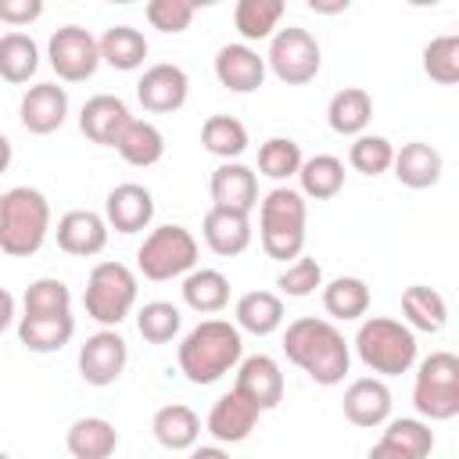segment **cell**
Instances as JSON below:
<instances>
[{"instance_id":"obj_1","label":"cell","mask_w":459,"mask_h":459,"mask_svg":"<svg viewBox=\"0 0 459 459\" xmlns=\"http://www.w3.org/2000/svg\"><path fill=\"white\" fill-rule=\"evenodd\" d=\"M283 351L298 369H305L323 387L341 384L348 377V366H351V351H348L344 333L330 319H316V316H301L287 326Z\"/></svg>"},{"instance_id":"obj_2","label":"cell","mask_w":459,"mask_h":459,"mask_svg":"<svg viewBox=\"0 0 459 459\" xmlns=\"http://www.w3.org/2000/svg\"><path fill=\"white\" fill-rule=\"evenodd\" d=\"M240 355H244L240 330L226 319H204L179 341L176 362H179V373L190 384L204 387V384L222 380L240 362Z\"/></svg>"},{"instance_id":"obj_3","label":"cell","mask_w":459,"mask_h":459,"mask_svg":"<svg viewBox=\"0 0 459 459\" xmlns=\"http://www.w3.org/2000/svg\"><path fill=\"white\" fill-rule=\"evenodd\" d=\"M305 222H308V208L298 190L290 186L269 190L258 204L262 251L276 262H294L305 251Z\"/></svg>"},{"instance_id":"obj_4","label":"cell","mask_w":459,"mask_h":459,"mask_svg":"<svg viewBox=\"0 0 459 459\" xmlns=\"http://www.w3.org/2000/svg\"><path fill=\"white\" fill-rule=\"evenodd\" d=\"M50 233V204L36 186H14L4 194L0 251L11 258H29L43 247Z\"/></svg>"},{"instance_id":"obj_5","label":"cell","mask_w":459,"mask_h":459,"mask_svg":"<svg viewBox=\"0 0 459 459\" xmlns=\"http://www.w3.org/2000/svg\"><path fill=\"white\" fill-rule=\"evenodd\" d=\"M355 351L366 369L380 377H398V373H409L416 362V333L398 319L369 316L355 333Z\"/></svg>"},{"instance_id":"obj_6","label":"cell","mask_w":459,"mask_h":459,"mask_svg":"<svg viewBox=\"0 0 459 459\" xmlns=\"http://www.w3.org/2000/svg\"><path fill=\"white\" fill-rule=\"evenodd\" d=\"M86 316L97 319L104 330H115L136 305V276L122 262H97L86 280L82 294Z\"/></svg>"},{"instance_id":"obj_7","label":"cell","mask_w":459,"mask_h":459,"mask_svg":"<svg viewBox=\"0 0 459 459\" xmlns=\"http://www.w3.org/2000/svg\"><path fill=\"white\" fill-rule=\"evenodd\" d=\"M194 265H197V240L186 226H176V222L151 230L136 247V269L154 283L186 276Z\"/></svg>"},{"instance_id":"obj_8","label":"cell","mask_w":459,"mask_h":459,"mask_svg":"<svg viewBox=\"0 0 459 459\" xmlns=\"http://www.w3.org/2000/svg\"><path fill=\"white\" fill-rule=\"evenodd\" d=\"M412 405L420 416L441 423L459 416V359L452 351H430L412 384Z\"/></svg>"},{"instance_id":"obj_9","label":"cell","mask_w":459,"mask_h":459,"mask_svg":"<svg viewBox=\"0 0 459 459\" xmlns=\"http://www.w3.org/2000/svg\"><path fill=\"white\" fill-rule=\"evenodd\" d=\"M323 65V50L316 43V36L308 29L287 25L276 29L269 39V54H265V68H273V75L287 86H305L319 75Z\"/></svg>"},{"instance_id":"obj_10","label":"cell","mask_w":459,"mask_h":459,"mask_svg":"<svg viewBox=\"0 0 459 459\" xmlns=\"http://www.w3.org/2000/svg\"><path fill=\"white\" fill-rule=\"evenodd\" d=\"M50 68L65 82H86L100 65V47L90 29L82 25H61L47 43Z\"/></svg>"},{"instance_id":"obj_11","label":"cell","mask_w":459,"mask_h":459,"mask_svg":"<svg viewBox=\"0 0 459 459\" xmlns=\"http://www.w3.org/2000/svg\"><path fill=\"white\" fill-rule=\"evenodd\" d=\"M129 362V344L118 330H97L79 348V377L90 387H108L122 377Z\"/></svg>"},{"instance_id":"obj_12","label":"cell","mask_w":459,"mask_h":459,"mask_svg":"<svg viewBox=\"0 0 459 459\" xmlns=\"http://www.w3.org/2000/svg\"><path fill=\"white\" fill-rule=\"evenodd\" d=\"M237 394H244L258 412L265 409H276L283 402V373H280V362L273 355H247L237 362V384H233Z\"/></svg>"},{"instance_id":"obj_13","label":"cell","mask_w":459,"mask_h":459,"mask_svg":"<svg viewBox=\"0 0 459 459\" xmlns=\"http://www.w3.org/2000/svg\"><path fill=\"white\" fill-rule=\"evenodd\" d=\"M186 93H190V79L179 65H151L140 82H136V100L143 104V111L151 115H169V111H179L186 104Z\"/></svg>"},{"instance_id":"obj_14","label":"cell","mask_w":459,"mask_h":459,"mask_svg":"<svg viewBox=\"0 0 459 459\" xmlns=\"http://www.w3.org/2000/svg\"><path fill=\"white\" fill-rule=\"evenodd\" d=\"M18 118H22V126L32 136H47V133L61 129L65 118H68V93H65V86H57V82L29 86L22 104H18Z\"/></svg>"},{"instance_id":"obj_15","label":"cell","mask_w":459,"mask_h":459,"mask_svg":"<svg viewBox=\"0 0 459 459\" xmlns=\"http://www.w3.org/2000/svg\"><path fill=\"white\" fill-rule=\"evenodd\" d=\"M57 247L75 258H93L108 247V222L90 208H72L57 219Z\"/></svg>"},{"instance_id":"obj_16","label":"cell","mask_w":459,"mask_h":459,"mask_svg":"<svg viewBox=\"0 0 459 459\" xmlns=\"http://www.w3.org/2000/svg\"><path fill=\"white\" fill-rule=\"evenodd\" d=\"M129 122H133L129 108H126V100L115 97V93H97V97H90V100L82 104V111H79V129H82V136L93 140V143H100V147H115Z\"/></svg>"},{"instance_id":"obj_17","label":"cell","mask_w":459,"mask_h":459,"mask_svg":"<svg viewBox=\"0 0 459 459\" xmlns=\"http://www.w3.org/2000/svg\"><path fill=\"white\" fill-rule=\"evenodd\" d=\"M344 420L355 427H380L391 420V387L380 377H359L348 384L344 398H341Z\"/></svg>"},{"instance_id":"obj_18","label":"cell","mask_w":459,"mask_h":459,"mask_svg":"<svg viewBox=\"0 0 459 459\" xmlns=\"http://www.w3.org/2000/svg\"><path fill=\"white\" fill-rule=\"evenodd\" d=\"M215 79L233 93H255L265 82V57L247 43H226L215 54Z\"/></svg>"},{"instance_id":"obj_19","label":"cell","mask_w":459,"mask_h":459,"mask_svg":"<svg viewBox=\"0 0 459 459\" xmlns=\"http://www.w3.org/2000/svg\"><path fill=\"white\" fill-rule=\"evenodd\" d=\"M255 204H258V176L240 161H222L212 172V208L251 215Z\"/></svg>"},{"instance_id":"obj_20","label":"cell","mask_w":459,"mask_h":459,"mask_svg":"<svg viewBox=\"0 0 459 459\" xmlns=\"http://www.w3.org/2000/svg\"><path fill=\"white\" fill-rule=\"evenodd\" d=\"M154 219V197L140 183H118L104 201V222L118 233H140Z\"/></svg>"},{"instance_id":"obj_21","label":"cell","mask_w":459,"mask_h":459,"mask_svg":"<svg viewBox=\"0 0 459 459\" xmlns=\"http://www.w3.org/2000/svg\"><path fill=\"white\" fill-rule=\"evenodd\" d=\"M258 416H262V412H258L244 394L226 391V394L212 405L204 427H208V434H212L219 445H237V441H247V437H251Z\"/></svg>"},{"instance_id":"obj_22","label":"cell","mask_w":459,"mask_h":459,"mask_svg":"<svg viewBox=\"0 0 459 459\" xmlns=\"http://www.w3.org/2000/svg\"><path fill=\"white\" fill-rule=\"evenodd\" d=\"M391 169H394V179H398L402 186H409V190H427V186H434V183L441 179L445 161H441L437 147H430V143H423V140H412V143H402V151H394Z\"/></svg>"},{"instance_id":"obj_23","label":"cell","mask_w":459,"mask_h":459,"mask_svg":"<svg viewBox=\"0 0 459 459\" xmlns=\"http://www.w3.org/2000/svg\"><path fill=\"white\" fill-rule=\"evenodd\" d=\"M201 233H204V244L215 255H222V258L244 255L251 247V222H247V215H237V212H226V208H208L204 222H201Z\"/></svg>"},{"instance_id":"obj_24","label":"cell","mask_w":459,"mask_h":459,"mask_svg":"<svg viewBox=\"0 0 459 459\" xmlns=\"http://www.w3.org/2000/svg\"><path fill=\"white\" fill-rule=\"evenodd\" d=\"M151 434H154V441H158L161 448H169V452H186V448H194L197 437H201V416H197L190 405H183V402L161 405V409L154 412V420H151Z\"/></svg>"},{"instance_id":"obj_25","label":"cell","mask_w":459,"mask_h":459,"mask_svg":"<svg viewBox=\"0 0 459 459\" xmlns=\"http://www.w3.org/2000/svg\"><path fill=\"white\" fill-rule=\"evenodd\" d=\"M65 448L72 459H111L118 448V430L104 416H82L68 427Z\"/></svg>"},{"instance_id":"obj_26","label":"cell","mask_w":459,"mask_h":459,"mask_svg":"<svg viewBox=\"0 0 459 459\" xmlns=\"http://www.w3.org/2000/svg\"><path fill=\"white\" fill-rule=\"evenodd\" d=\"M233 316H237V323H233L237 330H247L255 337H269L283 326V298L273 290H247V294H240Z\"/></svg>"},{"instance_id":"obj_27","label":"cell","mask_w":459,"mask_h":459,"mask_svg":"<svg viewBox=\"0 0 459 459\" xmlns=\"http://www.w3.org/2000/svg\"><path fill=\"white\" fill-rule=\"evenodd\" d=\"M373 118V97L362 86H344L326 104V122L341 136H362Z\"/></svg>"},{"instance_id":"obj_28","label":"cell","mask_w":459,"mask_h":459,"mask_svg":"<svg viewBox=\"0 0 459 459\" xmlns=\"http://www.w3.org/2000/svg\"><path fill=\"white\" fill-rule=\"evenodd\" d=\"M75 333V319L68 316H22L18 319V341L36 351V355H50L61 351Z\"/></svg>"},{"instance_id":"obj_29","label":"cell","mask_w":459,"mask_h":459,"mask_svg":"<svg viewBox=\"0 0 459 459\" xmlns=\"http://www.w3.org/2000/svg\"><path fill=\"white\" fill-rule=\"evenodd\" d=\"M183 301L201 316H215L230 305V280L219 269H190L183 276Z\"/></svg>"},{"instance_id":"obj_30","label":"cell","mask_w":459,"mask_h":459,"mask_svg":"<svg viewBox=\"0 0 459 459\" xmlns=\"http://www.w3.org/2000/svg\"><path fill=\"white\" fill-rule=\"evenodd\" d=\"M115 151L122 154L126 165H133V169H151V165H158L161 154H165V136H161V129H158L154 122L133 118V122L126 126V133L118 136Z\"/></svg>"},{"instance_id":"obj_31","label":"cell","mask_w":459,"mask_h":459,"mask_svg":"<svg viewBox=\"0 0 459 459\" xmlns=\"http://www.w3.org/2000/svg\"><path fill=\"white\" fill-rule=\"evenodd\" d=\"M298 183H301V197L312 201H330L344 190V161L333 154H312L301 161L298 169Z\"/></svg>"},{"instance_id":"obj_32","label":"cell","mask_w":459,"mask_h":459,"mask_svg":"<svg viewBox=\"0 0 459 459\" xmlns=\"http://www.w3.org/2000/svg\"><path fill=\"white\" fill-rule=\"evenodd\" d=\"M402 312L409 319V330H423V333H437L448 323V301L441 298V290L423 283L402 290Z\"/></svg>"},{"instance_id":"obj_33","label":"cell","mask_w":459,"mask_h":459,"mask_svg":"<svg viewBox=\"0 0 459 459\" xmlns=\"http://www.w3.org/2000/svg\"><path fill=\"white\" fill-rule=\"evenodd\" d=\"M97 47H100V61L111 65V68H118V72H133V68H140L143 57H147V39H143V32L133 29V25H111V29L97 39Z\"/></svg>"},{"instance_id":"obj_34","label":"cell","mask_w":459,"mask_h":459,"mask_svg":"<svg viewBox=\"0 0 459 459\" xmlns=\"http://www.w3.org/2000/svg\"><path fill=\"white\" fill-rule=\"evenodd\" d=\"M377 445H384L398 459H427L434 452V430L423 420H387V430Z\"/></svg>"},{"instance_id":"obj_35","label":"cell","mask_w":459,"mask_h":459,"mask_svg":"<svg viewBox=\"0 0 459 459\" xmlns=\"http://www.w3.org/2000/svg\"><path fill=\"white\" fill-rule=\"evenodd\" d=\"M39 68V47L25 32H4L0 36V79L22 86Z\"/></svg>"},{"instance_id":"obj_36","label":"cell","mask_w":459,"mask_h":459,"mask_svg":"<svg viewBox=\"0 0 459 459\" xmlns=\"http://www.w3.org/2000/svg\"><path fill=\"white\" fill-rule=\"evenodd\" d=\"M201 143L208 154H215L222 161H237L247 151V129L233 115H208L201 126Z\"/></svg>"},{"instance_id":"obj_37","label":"cell","mask_w":459,"mask_h":459,"mask_svg":"<svg viewBox=\"0 0 459 459\" xmlns=\"http://www.w3.org/2000/svg\"><path fill=\"white\" fill-rule=\"evenodd\" d=\"M323 308L333 319H362L369 312V287L359 276H337L323 287Z\"/></svg>"},{"instance_id":"obj_38","label":"cell","mask_w":459,"mask_h":459,"mask_svg":"<svg viewBox=\"0 0 459 459\" xmlns=\"http://www.w3.org/2000/svg\"><path fill=\"white\" fill-rule=\"evenodd\" d=\"M283 11V0H240L233 11V25L244 39H273Z\"/></svg>"},{"instance_id":"obj_39","label":"cell","mask_w":459,"mask_h":459,"mask_svg":"<svg viewBox=\"0 0 459 459\" xmlns=\"http://www.w3.org/2000/svg\"><path fill=\"white\" fill-rule=\"evenodd\" d=\"M301 161H305V158H301V147H298L290 136H269V140L258 147V172L269 176V179H276V183L298 176Z\"/></svg>"},{"instance_id":"obj_40","label":"cell","mask_w":459,"mask_h":459,"mask_svg":"<svg viewBox=\"0 0 459 459\" xmlns=\"http://www.w3.org/2000/svg\"><path fill=\"white\" fill-rule=\"evenodd\" d=\"M72 312V290L65 280L39 276L25 287V316H68Z\"/></svg>"},{"instance_id":"obj_41","label":"cell","mask_w":459,"mask_h":459,"mask_svg":"<svg viewBox=\"0 0 459 459\" xmlns=\"http://www.w3.org/2000/svg\"><path fill=\"white\" fill-rule=\"evenodd\" d=\"M183 326V316L172 301H147L136 312V330L147 344H169Z\"/></svg>"},{"instance_id":"obj_42","label":"cell","mask_w":459,"mask_h":459,"mask_svg":"<svg viewBox=\"0 0 459 459\" xmlns=\"http://www.w3.org/2000/svg\"><path fill=\"white\" fill-rule=\"evenodd\" d=\"M348 161H351V169L362 172V176H384V172L391 169V161H394V147H391L387 136L362 133V136L351 140Z\"/></svg>"},{"instance_id":"obj_43","label":"cell","mask_w":459,"mask_h":459,"mask_svg":"<svg viewBox=\"0 0 459 459\" xmlns=\"http://www.w3.org/2000/svg\"><path fill=\"white\" fill-rule=\"evenodd\" d=\"M423 72L441 86H455L459 82V36L430 39L423 47Z\"/></svg>"},{"instance_id":"obj_44","label":"cell","mask_w":459,"mask_h":459,"mask_svg":"<svg viewBox=\"0 0 459 459\" xmlns=\"http://www.w3.org/2000/svg\"><path fill=\"white\" fill-rule=\"evenodd\" d=\"M276 287L287 294V298H308L316 294V287H323V265L308 255H298L280 276H276Z\"/></svg>"},{"instance_id":"obj_45","label":"cell","mask_w":459,"mask_h":459,"mask_svg":"<svg viewBox=\"0 0 459 459\" xmlns=\"http://www.w3.org/2000/svg\"><path fill=\"white\" fill-rule=\"evenodd\" d=\"M194 11L197 7L190 0H151L143 7L151 29H158V32H183L194 22Z\"/></svg>"},{"instance_id":"obj_46","label":"cell","mask_w":459,"mask_h":459,"mask_svg":"<svg viewBox=\"0 0 459 459\" xmlns=\"http://www.w3.org/2000/svg\"><path fill=\"white\" fill-rule=\"evenodd\" d=\"M43 14V0H0V22L11 25L14 32L22 25H32Z\"/></svg>"},{"instance_id":"obj_47","label":"cell","mask_w":459,"mask_h":459,"mask_svg":"<svg viewBox=\"0 0 459 459\" xmlns=\"http://www.w3.org/2000/svg\"><path fill=\"white\" fill-rule=\"evenodd\" d=\"M11 323H14V294L0 287V333H4Z\"/></svg>"},{"instance_id":"obj_48","label":"cell","mask_w":459,"mask_h":459,"mask_svg":"<svg viewBox=\"0 0 459 459\" xmlns=\"http://www.w3.org/2000/svg\"><path fill=\"white\" fill-rule=\"evenodd\" d=\"M190 459H230V452L219 448V445H201V448L190 452Z\"/></svg>"},{"instance_id":"obj_49","label":"cell","mask_w":459,"mask_h":459,"mask_svg":"<svg viewBox=\"0 0 459 459\" xmlns=\"http://www.w3.org/2000/svg\"><path fill=\"white\" fill-rule=\"evenodd\" d=\"M308 7H312V11H319V14H337V11H348V0H337V4H319V0H308Z\"/></svg>"},{"instance_id":"obj_50","label":"cell","mask_w":459,"mask_h":459,"mask_svg":"<svg viewBox=\"0 0 459 459\" xmlns=\"http://www.w3.org/2000/svg\"><path fill=\"white\" fill-rule=\"evenodd\" d=\"M11 158H14V147H11V140L0 133V176L7 172V165H11Z\"/></svg>"},{"instance_id":"obj_51","label":"cell","mask_w":459,"mask_h":459,"mask_svg":"<svg viewBox=\"0 0 459 459\" xmlns=\"http://www.w3.org/2000/svg\"><path fill=\"white\" fill-rule=\"evenodd\" d=\"M369 459H398V455H394V452H387L384 445H373V448H369Z\"/></svg>"},{"instance_id":"obj_52","label":"cell","mask_w":459,"mask_h":459,"mask_svg":"<svg viewBox=\"0 0 459 459\" xmlns=\"http://www.w3.org/2000/svg\"><path fill=\"white\" fill-rule=\"evenodd\" d=\"M0 219H4V194H0Z\"/></svg>"},{"instance_id":"obj_53","label":"cell","mask_w":459,"mask_h":459,"mask_svg":"<svg viewBox=\"0 0 459 459\" xmlns=\"http://www.w3.org/2000/svg\"><path fill=\"white\" fill-rule=\"evenodd\" d=\"M0 459H11V455H7V452H0Z\"/></svg>"}]
</instances>
